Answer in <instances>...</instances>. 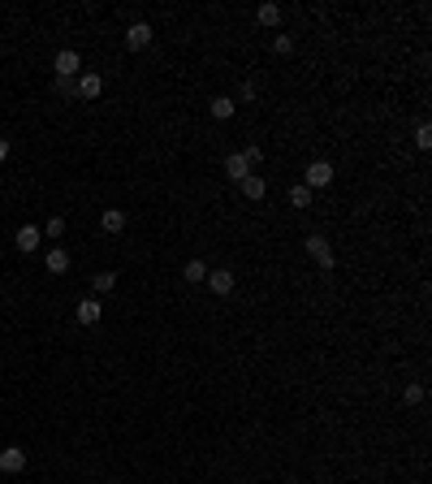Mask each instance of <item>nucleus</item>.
<instances>
[{"instance_id": "nucleus-1", "label": "nucleus", "mask_w": 432, "mask_h": 484, "mask_svg": "<svg viewBox=\"0 0 432 484\" xmlns=\"http://www.w3.org/2000/svg\"><path fill=\"white\" fill-rule=\"evenodd\" d=\"M302 247H307V255H311L320 268H338V251H333V242H329L325 234H307V242H302Z\"/></svg>"}, {"instance_id": "nucleus-2", "label": "nucleus", "mask_w": 432, "mask_h": 484, "mask_svg": "<svg viewBox=\"0 0 432 484\" xmlns=\"http://www.w3.org/2000/svg\"><path fill=\"white\" fill-rule=\"evenodd\" d=\"M333 177H338V169H333L329 160H311V165L302 169V186H307V190H325V186H333Z\"/></svg>"}, {"instance_id": "nucleus-3", "label": "nucleus", "mask_w": 432, "mask_h": 484, "mask_svg": "<svg viewBox=\"0 0 432 484\" xmlns=\"http://www.w3.org/2000/svg\"><path fill=\"white\" fill-rule=\"evenodd\" d=\"M52 70H56V78H74V74H83V57H78L74 48H61L56 61H52Z\"/></svg>"}, {"instance_id": "nucleus-4", "label": "nucleus", "mask_w": 432, "mask_h": 484, "mask_svg": "<svg viewBox=\"0 0 432 484\" xmlns=\"http://www.w3.org/2000/svg\"><path fill=\"white\" fill-rule=\"evenodd\" d=\"M74 87H78V100H100V95H104V78L95 70H87V74H78Z\"/></svg>"}, {"instance_id": "nucleus-5", "label": "nucleus", "mask_w": 432, "mask_h": 484, "mask_svg": "<svg viewBox=\"0 0 432 484\" xmlns=\"http://www.w3.org/2000/svg\"><path fill=\"white\" fill-rule=\"evenodd\" d=\"M0 472H5V476H18V472H26V450H22V445L0 450Z\"/></svg>"}, {"instance_id": "nucleus-6", "label": "nucleus", "mask_w": 432, "mask_h": 484, "mask_svg": "<svg viewBox=\"0 0 432 484\" xmlns=\"http://www.w3.org/2000/svg\"><path fill=\"white\" fill-rule=\"evenodd\" d=\"M39 242H43V234H39V225H22L18 234H13V247H18L22 255H30V251H39Z\"/></svg>"}, {"instance_id": "nucleus-7", "label": "nucleus", "mask_w": 432, "mask_h": 484, "mask_svg": "<svg viewBox=\"0 0 432 484\" xmlns=\"http://www.w3.org/2000/svg\"><path fill=\"white\" fill-rule=\"evenodd\" d=\"M156 39V30L147 26V22H130V30H125V48H130V52H138V48H147Z\"/></svg>"}, {"instance_id": "nucleus-8", "label": "nucleus", "mask_w": 432, "mask_h": 484, "mask_svg": "<svg viewBox=\"0 0 432 484\" xmlns=\"http://www.w3.org/2000/svg\"><path fill=\"white\" fill-rule=\"evenodd\" d=\"M207 290L220 294V299H229L234 294V272L229 268H212V272H207Z\"/></svg>"}, {"instance_id": "nucleus-9", "label": "nucleus", "mask_w": 432, "mask_h": 484, "mask_svg": "<svg viewBox=\"0 0 432 484\" xmlns=\"http://www.w3.org/2000/svg\"><path fill=\"white\" fill-rule=\"evenodd\" d=\"M74 316H78V325H100V316H104V307H100V299H83V303H78V307H74Z\"/></svg>"}, {"instance_id": "nucleus-10", "label": "nucleus", "mask_w": 432, "mask_h": 484, "mask_svg": "<svg viewBox=\"0 0 432 484\" xmlns=\"http://www.w3.org/2000/svg\"><path fill=\"white\" fill-rule=\"evenodd\" d=\"M238 186H243V195H247L251 203L268 195V177H264V173H247V177H243V182H238Z\"/></svg>"}, {"instance_id": "nucleus-11", "label": "nucleus", "mask_w": 432, "mask_h": 484, "mask_svg": "<svg viewBox=\"0 0 432 484\" xmlns=\"http://www.w3.org/2000/svg\"><path fill=\"white\" fill-rule=\"evenodd\" d=\"M234 108H238V104H234V95H212V100H207V112H212L216 121H229V117H234Z\"/></svg>"}, {"instance_id": "nucleus-12", "label": "nucleus", "mask_w": 432, "mask_h": 484, "mask_svg": "<svg viewBox=\"0 0 432 484\" xmlns=\"http://www.w3.org/2000/svg\"><path fill=\"white\" fill-rule=\"evenodd\" d=\"M43 268L48 272H70V251L65 247H52V251L43 255Z\"/></svg>"}, {"instance_id": "nucleus-13", "label": "nucleus", "mask_w": 432, "mask_h": 484, "mask_svg": "<svg viewBox=\"0 0 432 484\" xmlns=\"http://www.w3.org/2000/svg\"><path fill=\"white\" fill-rule=\"evenodd\" d=\"M100 230H104V234H121V230H125V212H121V208H104Z\"/></svg>"}, {"instance_id": "nucleus-14", "label": "nucleus", "mask_w": 432, "mask_h": 484, "mask_svg": "<svg viewBox=\"0 0 432 484\" xmlns=\"http://www.w3.org/2000/svg\"><path fill=\"white\" fill-rule=\"evenodd\" d=\"M225 173L234 177V182H243V177L251 173V165H247V156H243V152H229V156H225Z\"/></svg>"}, {"instance_id": "nucleus-15", "label": "nucleus", "mask_w": 432, "mask_h": 484, "mask_svg": "<svg viewBox=\"0 0 432 484\" xmlns=\"http://www.w3.org/2000/svg\"><path fill=\"white\" fill-rule=\"evenodd\" d=\"M207 272H212V268H207L203 260H186V268H182V277H186L190 285H203V281H207Z\"/></svg>"}, {"instance_id": "nucleus-16", "label": "nucleus", "mask_w": 432, "mask_h": 484, "mask_svg": "<svg viewBox=\"0 0 432 484\" xmlns=\"http://www.w3.org/2000/svg\"><path fill=\"white\" fill-rule=\"evenodd\" d=\"M255 18H260V26H281V5H260Z\"/></svg>"}, {"instance_id": "nucleus-17", "label": "nucleus", "mask_w": 432, "mask_h": 484, "mask_svg": "<svg viewBox=\"0 0 432 484\" xmlns=\"http://www.w3.org/2000/svg\"><path fill=\"white\" fill-rule=\"evenodd\" d=\"M290 208H311V190L302 186V182H298V186H290Z\"/></svg>"}, {"instance_id": "nucleus-18", "label": "nucleus", "mask_w": 432, "mask_h": 484, "mask_svg": "<svg viewBox=\"0 0 432 484\" xmlns=\"http://www.w3.org/2000/svg\"><path fill=\"white\" fill-rule=\"evenodd\" d=\"M91 285H95V294H108L117 285V272H100V277H91Z\"/></svg>"}, {"instance_id": "nucleus-19", "label": "nucleus", "mask_w": 432, "mask_h": 484, "mask_svg": "<svg viewBox=\"0 0 432 484\" xmlns=\"http://www.w3.org/2000/svg\"><path fill=\"white\" fill-rule=\"evenodd\" d=\"M39 234L43 238H61V234H65V216H48V225H43Z\"/></svg>"}, {"instance_id": "nucleus-20", "label": "nucleus", "mask_w": 432, "mask_h": 484, "mask_svg": "<svg viewBox=\"0 0 432 484\" xmlns=\"http://www.w3.org/2000/svg\"><path fill=\"white\" fill-rule=\"evenodd\" d=\"M402 402H407V407H420V402H424V385H407V390H402Z\"/></svg>"}, {"instance_id": "nucleus-21", "label": "nucleus", "mask_w": 432, "mask_h": 484, "mask_svg": "<svg viewBox=\"0 0 432 484\" xmlns=\"http://www.w3.org/2000/svg\"><path fill=\"white\" fill-rule=\"evenodd\" d=\"M273 52L290 57V52H294V39H290V35H277V39H273Z\"/></svg>"}, {"instance_id": "nucleus-22", "label": "nucleus", "mask_w": 432, "mask_h": 484, "mask_svg": "<svg viewBox=\"0 0 432 484\" xmlns=\"http://www.w3.org/2000/svg\"><path fill=\"white\" fill-rule=\"evenodd\" d=\"M415 148H420V152L432 148V130H428V125H420V130H415Z\"/></svg>"}, {"instance_id": "nucleus-23", "label": "nucleus", "mask_w": 432, "mask_h": 484, "mask_svg": "<svg viewBox=\"0 0 432 484\" xmlns=\"http://www.w3.org/2000/svg\"><path fill=\"white\" fill-rule=\"evenodd\" d=\"M243 156H247V165H251V169H260V165H264V148H247Z\"/></svg>"}, {"instance_id": "nucleus-24", "label": "nucleus", "mask_w": 432, "mask_h": 484, "mask_svg": "<svg viewBox=\"0 0 432 484\" xmlns=\"http://www.w3.org/2000/svg\"><path fill=\"white\" fill-rule=\"evenodd\" d=\"M238 100H255V83H243V87H238Z\"/></svg>"}, {"instance_id": "nucleus-25", "label": "nucleus", "mask_w": 432, "mask_h": 484, "mask_svg": "<svg viewBox=\"0 0 432 484\" xmlns=\"http://www.w3.org/2000/svg\"><path fill=\"white\" fill-rule=\"evenodd\" d=\"M9 152H13V143H9V139H0V165L9 160Z\"/></svg>"}]
</instances>
